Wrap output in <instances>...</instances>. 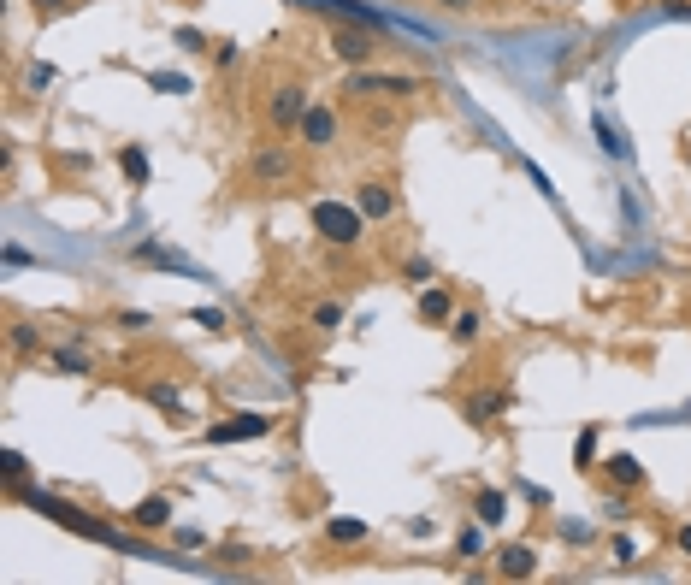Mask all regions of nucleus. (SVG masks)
<instances>
[{
    "mask_svg": "<svg viewBox=\"0 0 691 585\" xmlns=\"http://www.w3.org/2000/svg\"><path fill=\"white\" fill-rule=\"evenodd\" d=\"M12 497L24 503V509H36V515L60 520L65 532H83V538H95V544H113V550H142L136 538H125L119 526H107V520L83 515V509H71V503H60V497H48V491H24V485H12Z\"/></svg>",
    "mask_w": 691,
    "mask_h": 585,
    "instance_id": "1",
    "label": "nucleus"
},
{
    "mask_svg": "<svg viewBox=\"0 0 691 585\" xmlns=\"http://www.w3.org/2000/svg\"><path fill=\"white\" fill-rule=\"evenodd\" d=\"M308 219H314V231H319L325 249H355V243L367 237V213L349 207V201H314Z\"/></svg>",
    "mask_w": 691,
    "mask_h": 585,
    "instance_id": "2",
    "label": "nucleus"
},
{
    "mask_svg": "<svg viewBox=\"0 0 691 585\" xmlns=\"http://www.w3.org/2000/svg\"><path fill=\"white\" fill-rule=\"evenodd\" d=\"M343 95H349V101H378V95H390V101H414V95H420V77H408V71H373V65H349Z\"/></svg>",
    "mask_w": 691,
    "mask_h": 585,
    "instance_id": "3",
    "label": "nucleus"
},
{
    "mask_svg": "<svg viewBox=\"0 0 691 585\" xmlns=\"http://www.w3.org/2000/svg\"><path fill=\"white\" fill-rule=\"evenodd\" d=\"M314 101H308V83H278L272 95H266V125H272V136H284V130H296L302 125V113H308Z\"/></svg>",
    "mask_w": 691,
    "mask_h": 585,
    "instance_id": "4",
    "label": "nucleus"
},
{
    "mask_svg": "<svg viewBox=\"0 0 691 585\" xmlns=\"http://www.w3.org/2000/svg\"><path fill=\"white\" fill-rule=\"evenodd\" d=\"M325 42H331V54H337L343 65H373V54H378V30L373 24H331Z\"/></svg>",
    "mask_w": 691,
    "mask_h": 585,
    "instance_id": "5",
    "label": "nucleus"
},
{
    "mask_svg": "<svg viewBox=\"0 0 691 585\" xmlns=\"http://www.w3.org/2000/svg\"><path fill=\"white\" fill-rule=\"evenodd\" d=\"M266 432H272V414H225V420H213V426H207V432H201V438H207V444H249V438H266Z\"/></svg>",
    "mask_w": 691,
    "mask_h": 585,
    "instance_id": "6",
    "label": "nucleus"
},
{
    "mask_svg": "<svg viewBox=\"0 0 691 585\" xmlns=\"http://www.w3.org/2000/svg\"><path fill=\"white\" fill-rule=\"evenodd\" d=\"M290 172H296V154H290L284 142H260V148L249 154V178L254 184H284Z\"/></svg>",
    "mask_w": 691,
    "mask_h": 585,
    "instance_id": "7",
    "label": "nucleus"
},
{
    "mask_svg": "<svg viewBox=\"0 0 691 585\" xmlns=\"http://www.w3.org/2000/svg\"><path fill=\"white\" fill-rule=\"evenodd\" d=\"M296 136H302V148H331V142H337V113H331V107H308V113H302V125H296Z\"/></svg>",
    "mask_w": 691,
    "mask_h": 585,
    "instance_id": "8",
    "label": "nucleus"
},
{
    "mask_svg": "<svg viewBox=\"0 0 691 585\" xmlns=\"http://www.w3.org/2000/svg\"><path fill=\"white\" fill-rule=\"evenodd\" d=\"M308 6L325 12V18H337V24H373V30H384V18L373 6H361V0H308Z\"/></svg>",
    "mask_w": 691,
    "mask_h": 585,
    "instance_id": "9",
    "label": "nucleus"
},
{
    "mask_svg": "<svg viewBox=\"0 0 691 585\" xmlns=\"http://www.w3.org/2000/svg\"><path fill=\"white\" fill-rule=\"evenodd\" d=\"M497 574H503V580H532V574H538V550H532V544H503V550H497Z\"/></svg>",
    "mask_w": 691,
    "mask_h": 585,
    "instance_id": "10",
    "label": "nucleus"
},
{
    "mask_svg": "<svg viewBox=\"0 0 691 585\" xmlns=\"http://www.w3.org/2000/svg\"><path fill=\"white\" fill-rule=\"evenodd\" d=\"M355 207H361V213L378 225V219H390V213H396V195H390V184H384V178H367V184L355 190Z\"/></svg>",
    "mask_w": 691,
    "mask_h": 585,
    "instance_id": "11",
    "label": "nucleus"
},
{
    "mask_svg": "<svg viewBox=\"0 0 691 585\" xmlns=\"http://www.w3.org/2000/svg\"><path fill=\"white\" fill-rule=\"evenodd\" d=\"M125 520L136 532H166V526H172V497H142Z\"/></svg>",
    "mask_w": 691,
    "mask_h": 585,
    "instance_id": "12",
    "label": "nucleus"
},
{
    "mask_svg": "<svg viewBox=\"0 0 691 585\" xmlns=\"http://www.w3.org/2000/svg\"><path fill=\"white\" fill-rule=\"evenodd\" d=\"M508 402H514V396H508V390H479V396H467V402H461V414H467V420H473V426H491V420H497V414H503Z\"/></svg>",
    "mask_w": 691,
    "mask_h": 585,
    "instance_id": "13",
    "label": "nucleus"
},
{
    "mask_svg": "<svg viewBox=\"0 0 691 585\" xmlns=\"http://www.w3.org/2000/svg\"><path fill=\"white\" fill-rule=\"evenodd\" d=\"M48 361L60 367L65 379H89V373H95V355H89V349H77V343H54V349H48Z\"/></svg>",
    "mask_w": 691,
    "mask_h": 585,
    "instance_id": "14",
    "label": "nucleus"
},
{
    "mask_svg": "<svg viewBox=\"0 0 691 585\" xmlns=\"http://www.w3.org/2000/svg\"><path fill=\"white\" fill-rule=\"evenodd\" d=\"M367 538H373V526H367V520H355V515L325 520V544H337V550H349V544H367Z\"/></svg>",
    "mask_w": 691,
    "mask_h": 585,
    "instance_id": "15",
    "label": "nucleus"
},
{
    "mask_svg": "<svg viewBox=\"0 0 691 585\" xmlns=\"http://www.w3.org/2000/svg\"><path fill=\"white\" fill-rule=\"evenodd\" d=\"M603 473H609V485H615V491H638V485H644V467H638L632 455H609V461H603Z\"/></svg>",
    "mask_w": 691,
    "mask_h": 585,
    "instance_id": "16",
    "label": "nucleus"
},
{
    "mask_svg": "<svg viewBox=\"0 0 691 585\" xmlns=\"http://www.w3.org/2000/svg\"><path fill=\"white\" fill-rule=\"evenodd\" d=\"M119 172H125L130 190L148 184V148H142V142H125V148H119Z\"/></svg>",
    "mask_w": 691,
    "mask_h": 585,
    "instance_id": "17",
    "label": "nucleus"
},
{
    "mask_svg": "<svg viewBox=\"0 0 691 585\" xmlns=\"http://www.w3.org/2000/svg\"><path fill=\"white\" fill-rule=\"evenodd\" d=\"M420 320H432V325H449V320H455L449 290H438V284H426V290H420Z\"/></svg>",
    "mask_w": 691,
    "mask_h": 585,
    "instance_id": "18",
    "label": "nucleus"
},
{
    "mask_svg": "<svg viewBox=\"0 0 691 585\" xmlns=\"http://www.w3.org/2000/svg\"><path fill=\"white\" fill-rule=\"evenodd\" d=\"M479 331H485V320H479L473 308H455V320H449V337H455L461 349H473V343H479Z\"/></svg>",
    "mask_w": 691,
    "mask_h": 585,
    "instance_id": "19",
    "label": "nucleus"
},
{
    "mask_svg": "<svg viewBox=\"0 0 691 585\" xmlns=\"http://www.w3.org/2000/svg\"><path fill=\"white\" fill-rule=\"evenodd\" d=\"M136 260H142V266H166V272H189V260L172 255V249H160V243H136Z\"/></svg>",
    "mask_w": 691,
    "mask_h": 585,
    "instance_id": "20",
    "label": "nucleus"
},
{
    "mask_svg": "<svg viewBox=\"0 0 691 585\" xmlns=\"http://www.w3.org/2000/svg\"><path fill=\"white\" fill-rule=\"evenodd\" d=\"M148 402H154V408H166L178 426L189 420V414H184V390H178V385H148Z\"/></svg>",
    "mask_w": 691,
    "mask_h": 585,
    "instance_id": "21",
    "label": "nucleus"
},
{
    "mask_svg": "<svg viewBox=\"0 0 691 585\" xmlns=\"http://www.w3.org/2000/svg\"><path fill=\"white\" fill-rule=\"evenodd\" d=\"M473 509H479V520H485V526H497V520L508 515V497L497 491V485H485V491L473 497Z\"/></svg>",
    "mask_w": 691,
    "mask_h": 585,
    "instance_id": "22",
    "label": "nucleus"
},
{
    "mask_svg": "<svg viewBox=\"0 0 691 585\" xmlns=\"http://www.w3.org/2000/svg\"><path fill=\"white\" fill-rule=\"evenodd\" d=\"M402 278H408L414 290H426V284H432L438 272H432V260H426V255H408V260H402Z\"/></svg>",
    "mask_w": 691,
    "mask_h": 585,
    "instance_id": "23",
    "label": "nucleus"
},
{
    "mask_svg": "<svg viewBox=\"0 0 691 585\" xmlns=\"http://www.w3.org/2000/svg\"><path fill=\"white\" fill-rule=\"evenodd\" d=\"M308 325H319V331H337V325H343V302H314V308H308Z\"/></svg>",
    "mask_w": 691,
    "mask_h": 585,
    "instance_id": "24",
    "label": "nucleus"
},
{
    "mask_svg": "<svg viewBox=\"0 0 691 585\" xmlns=\"http://www.w3.org/2000/svg\"><path fill=\"white\" fill-rule=\"evenodd\" d=\"M36 349H42V331H36V325H12V355H36Z\"/></svg>",
    "mask_w": 691,
    "mask_h": 585,
    "instance_id": "25",
    "label": "nucleus"
},
{
    "mask_svg": "<svg viewBox=\"0 0 691 585\" xmlns=\"http://www.w3.org/2000/svg\"><path fill=\"white\" fill-rule=\"evenodd\" d=\"M479 550H485V532H479V526H461V532H455V556L467 562V556H479Z\"/></svg>",
    "mask_w": 691,
    "mask_h": 585,
    "instance_id": "26",
    "label": "nucleus"
},
{
    "mask_svg": "<svg viewBox=\"0 0 691 585\" xmlns=\"http://www.w3.org/2000/svg\"><path fill=\"white\" fill-rule=\"evenodd\" d=\"M597 142H603V148H609V154H615V160H627V142H621V136H615V125H609V119H603V113H597Z\"/></svg>",
    "mask_w": 691,
    "mask_h": 585,
    "instance_id": "27",
    "label": "nucleus"
},
{
    "mask_svg": "<svg viewBox=\"0 0 691 585\" xmlns=\"http://www.w3.org/2000/svg\"><path fill=\"white\" fill-rule=\"evenodd\" d=\"M148 83H154L160 95H189V77H178V71H154Z\"/></svg>",
    "mask_w": 691,
    "mask_h": 585,
    "instance_id": "28",
    "label": "nucleus"
},
{
    "mask_svg": "<svg viewBox=\"0 0 691 585\" xmlns=\"http://www.w3.org/2000/svg\"><path fill=\"white\" fill-rule=\"evenodd\" d=\"M172 42H178L184 54H201V48H207V36H201L195 24H178V30H172Z\"/></svg>",
    "mask_w": 691,
    "mask_h": 585,
    "instance_id": "29",
    "label": "nucleus"
},
{
    "mask_svg": "<svg viewBox=\"0 0 691 585\" xmlns=\"http://www.w3.org/2000/svg\"><path fill=\"white\" fill-rule=\"evenodd\" d=\"M579 467H597V426H585V432H579Z\"/></svg>",
    "mask_w": 691,
    "mask_h": 585,
    "instance_id": "30",
    "label": "nucleus"
},
{
    "mask_svg": "<svg viewBox=\"0 0 691 585\" xmlns=\"http://www.w3.org/2000/svg\"><path fill=\"white\" fill-rule=\"evenodd\" d=\"M113 325H119V331H148V314H142V308H119Z\"/></svg>",
    "mask_w": 691,
    "mask_h": 585,
    "instance_id": "31",
    "label": "nucleus"
},
{
    "mask_svg": "<svg viewBox=\"0 0 691 585\" xmlns=\"http://www.w3.org/2000/svg\"><path fill=\"white\" fill-rule=\"evenodd\" d=\"M237 60H243V48H237V42H219V48H213V65H219V71H231Z\"/></svg>",
    "mask_w": 691,
    "mask_h": 585,
    "instance_id": "32",
    "label": "nucleus"
},
{
    "mask_svg": "<svg viewBox=\"0 0 691 585\" xmlns=\"http://www.w3.org/2000/svg\"><path fill=\"white\" fill-rule=\"evenodd\" d=\"M189 320H195V325H207V331H225V314H219V308H195Z\"/></svg>",
    "mask_w": 691,
    "mask_h": 585,
    "instance_id": "33",
    "label": "nucleus"
},
{
    "mask_svg": "<svg viewBox=\"0 0 691 585\" xmlns=\"http://www.w3.org/2000/svg\"><path fill=\"white\" fill-rule=\"evenodd\" d=\"M0 260H6L12 272H18V266H30V249H18V243H6V249H0Z\"/></svg>",
    "mask_w": 691,
    "mask_h": 585,
    "instance_id": "34",
    "label": "nucleus"
},
{
    "mask_svg": "<svg viewBox=\"0 0 691 585\" xmlns=\"http://www.w3.org/2000/svg\"><path fill=\"white\" fill-rule=\"evenodd\" d=\"M54 83V65L42 60V65H30V89H48Z\"/></svg>",
    "mask_w": 691,
    "mask_h": 585,
    "instance_id": "35",
    "label": "nucleus"
},
{
    "mask_svg": "<svg viewBox=\"0 0 691 585\" xmlns=\"http://www.w3.org/2000/svg\"><path fill=\"white\" fill-rule=\"evenodd\" d=\"M6 479H12V485H24V455H18V450H6Z\"/></svg>",
    "mask_w": 691,
    "mask_h": 585,
    "instance_id": "36",
    "label": "nucleus"
},
{
    "mask_svg": "<svg viewBox=\"0 0 691 585\" xmlns=\"http://www.w3.org/2000/svg\"><path fill=\"white\" fill-rule=\"evenodd\" d=\"M674 544H680V556H691V526H674Z\"/></svg>",
    "mask_w": 691,
    "mask_h": 585,
    "instance_id": "37",
    "label": "nucleus"
},
{
    "mask_svg": "<svg viewBox=\"0 0 691 585\" xmlns=\"http://www.w3.org/2000/svg\"><path fill=\"white\" fill-rule=\"evenodd\" d=\"M443 12H467V6H473V0H438Z\"/></svg>",
    "mask_w": 691,
    "mask_h": 585,
    "instance_id": "38",
    "label": "nucleus"
},
{
    "mask_svg": "<svg viewBox=\"0 0 691 585\" xmlns=\"http://www.w3.org/2000/svg\"><path fill=\"white\" fill-rule=\"evenodd\" d=\"M668 6H686V0H668Z\"/></svg>",
    "mask_w": 691,
    "mask_h": 585,
    "instance_id": "39",
    "label": "nucleus"
}]
</instances>
